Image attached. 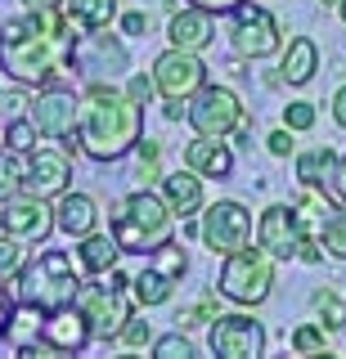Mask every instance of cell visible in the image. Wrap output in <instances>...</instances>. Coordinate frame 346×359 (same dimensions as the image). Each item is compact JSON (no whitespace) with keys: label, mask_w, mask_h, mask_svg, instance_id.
<instances>
[{"label":"cell","mask_w":346,"mask_h":359,"mask_svg":"<svg viewBox=\"0 0 346 359\" xmlns=\"http://www.w3.org/2000/svg\"><path fill=\"white\" fill-rule=\"evenodd\" d=\"M144 135V104L113 90L108 81H91L81 90V108H76V149L91 162H117V157L135 153Z\"/></svg>","instance_id":"cell-1"},{"label":"cell","mask_w":346,"mask_h":359,"mask_svg":"<svg viewBox=\"0 0 346 359\" xmlns=\"http://www.w3.org/2000/svg\"><path fill=\"white\" fill-rule=\"evenodd\" d=\"M54 67H59V36H50L36 14L9 18L0 27V72L14 86L36 90L50 81Z\"/></svg>","instance_id":"cell-2"},{"label":"cell","mask_w":346,"mask_h":359,"mask_svg":"<svg viewBox=\"0 0 346 359\" xmlns=\"http://www.w3.org/2000/svg\"><path fill=\"white\" fill-rule=\"evenodd\" d=\"M108 233L117 238L121 252L153 256L175 233V211L166 207L162 194H153V189H135V194H126L113 207V216H108Z\"/></svg>","instance_id":"cell-3"},{"label":"cell","mask_w":346,"mask_h":359,"mask_svg":"<svg viewBox=\"0 0 346 359\" xmlns=\"http://www.w3.org/2000/svg\"><path fill=\"white\" fill-rule=\"evenodd\" d=\"M14 283H18V301H32V306H41V310H54V306H68V301H76L81 269L72 265L68 252L50 247V252H41L36 261L23 265V274H18Z\"/></svg>","instance_id":"cell-4"},{"label":"cell","mask_w":346,"mask_h":359,"mask_svg":"<svg viewBox=\"0 0 346 359\" xmlns=\"http://www.w3.org/2000/svg\"><path fill=\"white\" fill-rule=\"evenodd\" d=\"M216 292L234 306L252 310L261 306L265 297L274 292V256H265L261 247H239L234 256H225V265H220V278H216Z\"/></svg>","instance_id":"cell-5"},{"label":"cell","mask_w":346,"mask_h":359,"mask_svg":"<svg viewBox=\"0 0 346 359\" xmlns=\"http://www.w3.org/2000/svg\"><path fill=\"white\" fill-rule=\"evenodd\" d=\"M185 121L194 135H207V140H229L239 126H248V108L234 95L229 86H203L198 95L185 99Z\"/></svg>","instance_id":"cell-6"},{"label":"cell","mask_w":346,"mask_h":359,"mask_svg":"<svg viewBox=\"0 0 346 359\" xmlns=\"http://www.w3.org/2000/svg\"><path fill=\"white\" fill-rule=\"evenodd\" d=\"M198 238H203V247L211 256H234L239 247L252 243V211L243 207V202L234 198H220L211 202V207H203V224H198Z\"/></svg>","instance_id":"cell-7"},{"label":"cell","mask_w":346,"mask_h":359,"mask_svg":"<svg viewBox=\"0 0 346 359\" xmlns=\"http://www.w3.org/2000/svg\"><path fill=\"white\" fill-rule=\"evenodd\" d=\"M229 45L239 59H270V54L284 50V32H279V18L261 5H248L243 0L234 9V32H229Z\"/></svg>","instance_id":"cell-8"},{"label":"cell","mask_w":346,"mask_h":359,"mask_svg":"<svg viewBox=\"0 0 346 359\" xmlns=\"http://www.w3.org/2000/svg\"><path fill=\"white\" fill-rule=\"evenodd\" d=\"M207 351L220 359H256L265 355V328L261 319L234 310V314H216L207 328Z\"/></svg>","instance_id":"cell-9"},{"label":"cell","mask_w":346,"mask_h":359,"mask_svg":"<svg viewBox=\"0 0 346 359\" xmlns=\"http://www.w3.org/2000/svg\"><path fill=\"white\" fill-rule=\"evenodd\" d=\"M149 72H153V81H158L162 99H189L207 86V63H203L198 50H175V45H166L158 59H153Z\"/></svg>","instance_id":"cell-10"},{"label":"cell","mask_w":346,"mask_h":359,"mask_svg":"<svg viewBox=\"0 0 346 359\" xmlns=\"http://www.w3.org/2000/svg\"><path fill=\"white\" fill-rule=\"evenodd\" d=\"M76 108H81V95H72V86H63V81H50V86H36L27 117L36 121V130L46 140H72L76 135Z\"/></svg>","instance_id":"cell-11"},{"label":"cell","mask_w":346,"mask_h":359,"mask_svg":"<svg viewBox=\"0 0 346 359\" xmlns=\"http://www.w3.org/2000/svg\"><path fill=\"white\" fill-rule=\"evenodd\" d=\"M301 238H306V229H301L297 220V207H288V202H270V207L261 211V220H256V247H261L265 256H274V261H297L301 252Z\"/></svg>","instance_id":"cell-12"},{"label":"cell","mask_w":346,"mask_h":359,"mask_svg":"<svg viewBox=\"0 0 346 359\" xmlns=\"http://www.w3.org/2000/svg\"><path fill=\"white\" fill-rule=\"evenodd\" d=\"M0 233H14V238H23L27 247L32 243L41 247L54 233V207H50V198L18 194V198L0 202Z\"/></svg>","instance_id":"cell-13"},{"label":"cell","mask_w":346,"mask_h":359,"mask_svg":"<svg viewBox=\"0 0 346 359\" xmlns=\"http://www.w3.org/2000/svg\"><path fill=\"white\" fill-rule=\"evenodd\" d=\"M68 67H72V72L121 76V72H126V45H121L113 32L95 27V32H86L81 41L68 45Z\"/></svg>","instance_id":"cell-14"},{"label":"cell","mask_w":346,"mask_h":359,"mask_svg":"<svg viewBox=\"0 0 346 359\" xmlns=\"http://www.w3.org/2000/svg\"><path fill=\"white\" fill-rule=\"evenodd\" d=\"M76 306L91 319V337L95 341H117L121 323L131 319V306L121 301V292H113L108 283H81L76 287Z\"/></svg>","instance_id":"cell-15"},{"label":"cell","mask_w":346,"mask_h":359,"mask_svg":"<svg viewBox=\"0 0 346 359\" xmlns=\"http://www.w3.org/2000/svg\"><path fill=\"white\" fill-rule=\"evenodd\" d=\"M91 341H95V337H91V319H86V310L76 306V301L46 310V323H41V346H46L50 355H81Z\"/></svg>","instance_id":"cell-16"},{"label":"cell","mask_w":346,"mask_h":359,"mask_svg":"<svg viewBox=\"0 0 346 359\" xmlns=\"http://www.w3.org/2000/svg\"><path fill=\"white\" fill-rule=\"evenodd\" d=\"M72 189V162L68 153L59 149H32L27 153V180H23V194H36V198H59Z\"/></svg>","instance_id":"cell-17"},{"label":"cell","mask_w":346,"mask_h":359,"mask_svg":"<svg viewBox=\"0 0 346 359\" xmlns=\"http://www.w3.org/2000/svg\"><path fill=\"white\" fill-rule=\"evenodd\" d=\"M41 323H46V310L32 306V301H14L5 314V328H0V351L9 355H50L41 346Z\"/></svg>","instance_id":"cell-18"},{"label":"cell","mask_w":346,"mask_h":359,"mask_svg":"<svg viewBox=\"0 0 346 359\" xmlns=\"http://www.w3.org/2000/svg\"><path fill=\"white\" fill-rule=\"evenodd\" d=\"M216 18L211 9L203 5H175L171 9V22H166V41L175 45V50H198L203 54L211 41H216Z\"/></svg>","instance_id":"cell-19"},{"label":"cell","mask_w":346,"mask_h":359,"mask_svg":"<svg viewBox=\"0 0 346 359\" xmlns=\"http://www.w3.org/2000/svg\"><path fill=\"white\" fill-rule=\"evenodd\" d=\"M54 229L68 233V238H86V233L99 229V202L91 194H76V189H68V194L54 198Z\"/></svg>","instance_id":"cell-20"},{"label":"cell","mask_w":346,"mask_h":359,"mask_svg":"<svg viewBox=\"0 0 346 359\" xmlns=\"http://www.w3.org/2000/svg\"><path fill=\"white\" fill-rule=\"evenodd\" d=\"M162 198H166V207L175 211V220H194L198 211L207 207V189H203V175L198 171H171V175H162Z\"/></svg>","instance_id":"cell-21"},{"label":"cell","mask_w":346,"mask_h":359,"mask_svg":"<svg viewBox=\"0 0 346 359\" xmlns=\"http://www.w3.org/2000/svg\"><path fill=\"white\" fill-rule=\"evenodd\" d=\"M185 166L198 171L203 180H229L234 175V149L225 140H207V135H198V140L185 149Z\"/></svg>","instance_id":"cell-22"},{"label":"cell","mask_w":346,"mask_h":359,"mask_svg":"<svg viewBox=\"0 0 346 359\" xmlns=\"http://www.w3.org/2000/svg\"><path fill=\"white\" fill-rule=\"evenodd\" d=\"M319 72V45L310 36H293L284 45V59H279V76L284 86H310Z\"/></svg>","instance_id":"cell-23"},{"label":"cell","mask_w":346,"mask_h":359,"mask_svg":"<svg viewBox=\"0 0 346 359\" xmlns=\"http://www.w3.org/2000/svg\"><path fill=\"white\" fill-rule=\"evenodd\" d=\"M117 256H121V247H117V238L113 233H86V238H76V265L86 269V274H108V269L117 265Z\"/></svg>","instance_id":"cell-24"},{"label":"cell","mask_w":346,"mask_h":359,"mask_svg":"<svg viewBox=\"0 0 346 359\" xmlns=\"http://www.w3.org/2000/svg\"><path fill=\"white\" fill-rule=\"evenodd\" d=\"M175 283H180V278H171V274H162L158 265H149L144 274L131 278V297H135L140 310H153V306H166V301L175 297Z\"/></svg>","instance_id":"cell-25"},{"label":"cell","mask_w":346,"mask_h":359,"mask_svg":"<svg viewBox=\"0 0 346 359\" xmlns=\"http://www.w3.org/2000/svg\"><path fill=\"white\" fill-rule=\"evenodd\" d=\"M338 162L342 157L333 149H310L297 157V180L301 184H328V180H338Z\"/></svg>","instance_id":"cell-26"},{"label":"cell","mask_w":346,"mask_h":359,"mask_svg":"<svg viewBox=\"0 0 346 359\" xmlns=\"http://www.w3.org/2000/svg\"><path fill=\"white\" fill-rule=\"evenodd\" d=\"M131 175H135V184L140 189H153V184H162V149L153 140H140L135 144V166H131Z\"/></svg>","instance_id":"cell-27"},{"label":"cell","mask_w":346,"mask_h":359,"mask_svg":"<svg viewBox=\"0 0 346 359\" xmlns=\"http://www.w3.org/2000/svg\"><path fill=\"white\" fill-rule=\"evenodd\" d=\"M23 180H27V153L0 149V202L23 194Z\"/></svg>","instance_id":"cell-28"},{"label":"cell","mask_w":346,"mask_h":359,"mask_svg":"<svg viewBox=\"0 0 346 359\" xmlns=\"http://www.w3.org/2000/svg\"><path fill=\"white\" fill-rule=\"evenodd\" d=\"M319 243L328 256H338V261H346V202L342 207L328 211V220L319 224Z\"/></svg>","instance_id":"cell-29"},{"label":"cell","mask_w":346,"mask_h":359,"mask_svg":"<svg viewBox=\"0 0 346 359\" xmlns=\"http://www.w3.org/2000/svg\"><path fill=\"white\" fill-rule=\"evenodd\" d=\"M310 306H315V314H319V323L328 332H338V328H346V301L338 297V292H328V287H319L315 297H310Z\"/></svg>","instance_id":"cell-30"},{"label":"cell","mask_w":346,"mask_h":359,"mask_svg":"<svg viewBox=\"0 0 346 359\" xmlns=\"http://www.w3.org/2000/svg\"><path fill=\"white\" fill-rule=\"evenodd\" d=\"M68 14H76L86 27H108L117 18V0H68Z\"/></svg>","instance_id":"cell-31"},{"label":"cell","mask_w":346,"mask_h":359,"mask_svg":"<svg viewBox=\"0 0 346 359\" xmlns=\"http://www.w3.org/2000/svg\"><path fill=\"white\" fill-rule=\"evenodd\" d=\"M324 332H328L324 323H301V328H293L288 346H293V355H328V337Z\"/></svg>","instance_id":"cell-32"},{"label":"cell","mask_w":346,"mask_h":359,"mask_svg":"<svg viewBox=\"0 0 346 359\" xmlns=\"http://www.w3.org/2000/svg\"><path fill=\"white\" fill-rule=\"evenodd\" d=\"M27 265V243L14 233H0V278H18Z\"/></svg>","instance_id":"cell-33"},{"label":"cell","mask_w":346,"mask_h":359,"mask_svg":"<svg viewBox=\"0 0 346 359\" xmlns=\"http://www.w3.org/2000/svg\"><path fill=\"white\" fill-rule=\"evenodd\" d=\"M153 359H194V341L185 337V328H171L153 337Z\"/></svg>","instance_id":"cell-34"},{"label":"cell","mask_w":346,"mask_h":359,"mask_svg":"<svg viewBox=\"0 0 346 359\" xmlns=\"http://www.w3.org/2000/svg\"><path fill=\"white\" fill-rule=\"evenodd\" d=\"M36 121L32 117H9V126H5V149H14V153H32L36 149Z\"/></svg>","instance_id":"cell-35"},{"label":"cell","mask_w":346,"mask_h":359,"mask_svg":"<svg viewBox=\"0 0 346 359\" xmlns=\"http://www.w3.org/2000/svg\"><path fill=\"white\" fill-rule=\"evenodd\" d=\"M153 265L162 269V274H171V278H180L185 269H189V256H185V247L175 243V238H166L158 252H153Z\"/></svg>","instance_id":"cell-36"},{"label":"cell","mask_w":346,"mask_h":359,"mask_svg":"<svg viewBox=\"0 0 346 359\" xmlns=\"http://www.w3.org/2000/svg\"><path fill=\"white\" fill-rule=\"evenodd\" d=\"M117 341L126 346V351H144V346H153V328H149V319H144V314H131V319L121 323Z\"/></svg>","instance_id":"cell-37"},{"label":"cell","mask_w":346,"mask_h":359,"mask_svg":"<svg viewBox=\"0 0 346 359\" xmlns=\"http://www.w3.org/2000/svg\"><path fill=\"white\" fill-rule=\"evenodd\" d=\"M315 121H319V108L315 104H310V99H293V104H284V126L288 130H310V126H315Z\"/></svg>","instance_id":"cell-38"},{"label":"cell","mask_w":346,"mask_h":359,"mask_svg":"<svg viewBox=\"0 0 346 359\" xmlns=\"http://www.w3.org/2000/svg\"><path fill=\"white\" fill-rule=\"evenodd\" d=\"M126 95L135 99V104H153V95H158V81H153V72H135L126 81Z\"/></svg>","instance_id":"cell-39"},{"label":"cell","mask_w":346,"mask_h":359,"mask_svg":"<svg viewBox=\"0 0 346 359\" xmlns=\"http://www.w3.org/2000/svg\"><path fill=\"white\" fill-rule=\"evenodd\" d=\"M293 135L297 130H288V126H274L270 135H265V149H270V157H293V149H297Z\"/></svg>","instance_id":"cell-40"},{"label":"cell","mask_w":346,"mask_h":359,"mask_svg":"<svg viewBox=\"0 0 346 359\" xmlns=\"http://www.w3.org/2000/svg\"><path fill=\"white\" fill-rule=\"evenodd\" d=\"M0 108L9 112V117H27V108H32V99H27V86H18V90H9L5 99H0Z\"/></svg>","instance_id":"cell-41"},{"label":"cell","mask_w":346,"mask_h":359,"mask_svg":"<svg viewBox=\"0 0 346 359\" xmlns=\"http://www.w3.org/2000/svg\"><path fill=\"white\" fill-rule=\"evenodd\" d=\"M121 32H126V36H149V14H140V9L121 14Z\"/></svg>","instance_id":"cell-42"},{"label":"cell","mask_w":346,"mask_h":359,"mask_svg":"<svg viewBox=\"0 0 346 359\" xmlns=\"http://www.w3.org/2000/svg\"><path fill=\"white\" fill-rule=\"evenodd\" d=\"M189 5H203V9H211V14H234L243 0H189Z\"/></svg>","instance_id":"cell-43"},{"label":"cell","mask_w":346,"mask_h":359,"mask_svg":"<svg viewBox=\"0 0 346 359\" xmlns=\"http://www.w3.org/2000/svg\"><path fill=\"white\" fill-rule=\"evenodd\" d=\"M99 278H104V283L113 287V292H126V287H131V274H126V269H117V265L108 269V274H99Z\"/></svg>","instance_id":"cell-44"},{"label":"cell","mask_w":346,"mask_h":359,"mask_svg":"<svg viewBox=\"0 0 346 359\" xmlns=\"http://www.w3.org/2000/svg\"><path fill=\"white\" fill-rule=\"evenodd\" d=\"M194 323H203V310H198V306L175 310V328H194Z\"/></svg>","instance_id":"cell-45"},{"label":"cell","mask_w":346,"mask_h":359,"mask_svg":"<svg viewBox=\"0 0 346 359\" xmlns=\"http://www.w3.org/2000/svg\"><path fill=\"white\" fill-rule=\"evenodd\" d=\"M333 121H338V126L346 130V86L338 90V95H333Z\"/></svg>","instance_id":"cell-46"},{"label":"cell","mask_w":346,"mask_h":359,"mask_svg":"<svg viewBox=\"0 0 346 359\" xmlns=\"http://www.w3.org/2000/svg\"><path fill=\"white\" fill-rule=\"evenodd\" d=\"M14 306V292H9V278H0V328H5V314Z\"/></svg>","instance_id":"cell-47"},{"label":"cell","mask_w":346,"mask_h":359,"mask_svg":"<svg viewBox=\"0 0 346 359\" xmlns=\"http://www.w3.org/2000/svg\"><path fill=\"white\" fill-rule=\"evenodd\" d=\"M68 0H23V9L27 14H41V9H63Z\"/></svg>","instance_id":"cell-48"},{"label":"cell","mask_w":346,"mask_h":359,"mask_svg":"<svg viewBox=\"0 0 346 359\" xmlns=\"http://www.w3.org/2000/svg\"><path fill=\"white\" fill-rule=\"evenodd\" d=\"M338 194H342V202H346V157L338 162Z\"/></svg>","instance_id":"cell-49"},{"label":"cell","mask_w":346,"mask_h":359,"mask_svg":"<svg viewBox=\"0 0 346 359\" xmlns=\"http://www.w3.org/2000/svg\"><path fill=\"white\" fill-rule=\"evenodd\" d=\"M319 5H328V9H338V5H342V0H319Z\"/></svg>","instance_id":"cell-50"},{"label":"cell","mask_w":346,"mask_h":359,"mask_svg":"<svg viewBox=\"0 0 346 359\" xmlns=\"http://www.w3.org/2000/svg\"><path fill=\"white\" fill-rule=\"evenodd\" d=\"M338 14H342V22H346V0H342V5H338Z\"/></svg>","instance_id":"cell-51"},{"label":"cell","mask_w":346,"mask_h":359,"mask_svg":"<svg viewBox=\"0 0 346 359\" xmlns=\"http://www.w3.org/2000/svg\"><path fill=\"white\" fill-rule=\"evenodd\" d=\"M0 99H5V95H0Z\"/></svg>","instance_id":"cell-52"}]
</instances>
